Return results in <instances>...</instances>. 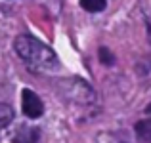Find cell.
Instances as JSON below:
<instances>
[{"mask_svg": "<svg viewBox=\"0 0 151 143\" xmlns=\"http://www.w3.org/2000/svg\"><path fill=\"white\" fill-rule=\"evenodd\" d=\"M100 59H101V63H105V65H113L115 63V55L111 54L105 46L100 48Z\"/></svg>", "mask_w": 151, "mask_h": 143, "instance_id": "cell-7", "label": "cell"}, {"mask_svg": "<svg viewBox=\"0 0 151 143\" xmlns=\"http://www.w3.org/2000/svg\"><path fill=\"white\" fill-rule=\"evenodd\" d=\"M38 136H40V132L37 128H29V126L27 128H19L14 137V143H37Z\"/></svg>", "mask_w": 151, "mask_h": 143, "instance_id": "cell-3", "label": "cell"}, {"mask_svg": "<svg viewBox=\"0 0 151 143\" xmlns=\"http://www.w3.org/2000/svg\"><path fill=\"white\" fill-rule=\"evenodd\" d=\"M145 111H147V113H151V103H149L147 107H145Z\"/></svg>", "mask_w": 151, "mask_h": 143, "instance_id": "cell-8", "label": "cell"}, {"mask_svg": "<svg viewBox=\"0 0 151 143\" xmlns=\"http://www.w3.org/2000/svg\"><path fill=\"white\" fill-rule=\"evenodd\" d=\"M14 46H15V51L19 54V57L29 67H33V69H37V71H54L55 67H58V55H55L46 44H42L40 40H37L35 36L21 34V36L15 38Z\"/></svg>", "mask_w": 151, "mask_h": 143, "instance_id": "cell-1", "label": "cell"}, {"mask_svg": "<svg viewBox=\"0 0 151 143\" xmlns=\"http://www.w3.org/2000/svg\"><path fill=\"white\" fill-rule=\"evenodd\" d=\"M136 134L144 143H151V120H140L138 122Z\"/></svg>", "mask_w": 151, "mask_h": 143, "instance_id": "cell-4", "label": "cell"}, {"mask_svg": "<svg viewBox=\"0 0 151 143\" xmlns=\"http://www.w3.org/2000/svg\"><path fill=\"white\" fill-rule=\"evenodd\" d=\"M12 118H14V111H12L8 105L0 103V130L6 128V126L12 122Z\"/></svg>", "mask_w": 151, "mask_h": 143, "instance_id": "cell-6", "label": "cell"}, {"mask_svg": "<svg viewBox=\"0 0 151 143\" xmlns=\"http://www.w3.org/2000/svg\"><path fill=\"white\" fill-rule=\"evenodd\" d=\"M105 4V0H81V8L86 11H101Z\"/></svg>", "mask_w": 151, "mask_h": 143, "instance_id": "cell-5", "label": "cell"}, {"mask_svg": "<svg viewBox=\"0 0 151 143\" xmlns=\"http://www.w3.org/2000/svg\"><path fill=\"white\" fill-rule=\"evenodd\" d=\"M21 107H23V113H25L29 118H38L42 113H44V105H42L40 97H38L35 92H31V90H23Z\"/></svg>", "mask_w": 151, "mask_h": 143, "instance_id": "cell-2", "label": "cell"}]
</instances>
